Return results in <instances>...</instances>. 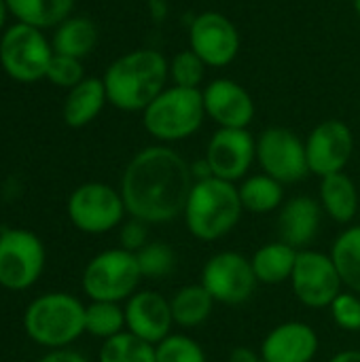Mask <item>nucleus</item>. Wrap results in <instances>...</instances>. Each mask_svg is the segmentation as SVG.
<instances>
[{
    "label": "nucleus",
    "mask_w": 360,
    "mask_h": 362,
    "mask_svg": "<svg viewBox=\"0 0 360 362\" xmlns=\"http://www.w3.org/2000/svg\"><path fill=\"white\" fill-rule=\"evenodd\" d=\"M193 185L191 163L174 148L155 144L129 159L119 191L132 218L163 225L182 216Z\"/></svg>",
    "instance_id": "nucleus-1"
},
{
    "label": "nucleus",
    "mask_w": 360,
    "mask_h": 362,
    "mask_svg": "<svg viewBox=\"0 0 360 362\" xmlns=\"http://www.w3.org/2000/svg\"><path fill=\"white\" fill-rule=\"evenodd\" d=\"M170 76L168 59L155 49H136L115 59L106 74L104 87L108 102L125 112L144 110L163 89Z\"/></svg>",
    "instance_id": "nucleus-2"
},
{
    "label": "nucleus",
    "mask_w": 360,
    "mask_h": 362,
    "mask_svg": "<svg viewBox=\"0 0 360 362\" xmlns=\"http://www.w3.org/2000/svg\"><path fill=\"white\" fill-rule=\"evenodd\" d=\"M244 214L240 191L221 178L197 180L189 193L182 218L187 231L199 242H216L229 235Z\"/></svg>",
    "instance_id": "nucleus-3"
},
{
    "label": "nucleus",
    "mask_w": 360,
    "mask_h": 362,
    "mask_svg": "<svg viewBox=\"0 0 360 362\" xmlns=\"http://www.w3.org/2000/svg\"><path fill=\"white\" fill-rule=\"evenodd\" d=\"M85 308L70 293H45L25 308L23 331L47 350L68 348L85 333Z\"/></svg>",
    "instance_id": "nucleus-4"
},
{
    "label": "nucleus",
    "mask_w": 360,
    "mask_h": 362,
    "mask_svg": "<svg viewBox=\"0 0 360 362\" xmlns=\"http://www.w3.org/2000/svg\"><path fill=\"white\" fill-rule=\"evenodd\" d=\"M206 117L204 95L199 89L172 85L163 89L144 110V129L159 142H178L193 136Z\"/></svg>",
    "instance_id": "nucleus-5"
},
{
    "label": "nucleus",
    "mask_w": 360,
    "mask_h": 362,
    "mask_svg": "<svg viewBox=\"0 0 360 362\" xmlns=\"http://www.w3.org/2000/svg\"><path fill=\"white\" fill-rule=\"evenodd\" d=\"M142 272L136 252L125 248H108L98 252L83 269L81 286L91 301L121 303L138 293Z\"/></svg>",
    "instance_id": "nucleus-6"
},
{
    "label": "nucleus",
    "mask_w": 360,
    "mask_h": 362,
    "mask_svg": "<svg viewBox=\"0 0 360 362\" xmlns=\"http://www.w3.org/2000/svg\"><path fill=\"white\" fill-rule=\"evenodd\" d=\"M53 47L45 32L15 21L0 34V66L17 83H36L47 76Z\"/></svg>",
    "instance_id": "nucleus-7"
},
{
    "label": "nucleus",
    "mask_w": 360,
    "mask_h": 362,
    "mask_svg": "<svg viewBox=\"0 0 360 362\" xmlns=\"http://www.w3.org/2000/svg\"><path fill=\"white\" fill-rule=\"evenodd\" d=\"M47 263V250L40 238L28 229H0V286L6 291H25L34 286Z\"/></svg>",
    "instance_id": "nucleus-8"
},
{
    "label": "nucleus",
    "mask_w": 360,
    "mask_h": 362,
    "mask_svg": "<svg viewBox=\"0 0 360 362\" xmlns=\"http://www.w3.org/2000/svg\"><path fill=\"white\" fill-rule=\"evenodd\" d=\"M125 214L127 208L121 191L106 182H85L68 197V218L87 235H102L121 227Z\"/></svg>",
    "instance_id": "nucleus-9"
},
{
    "label": "nucleus",
    "mask_w": 360,
    "mask_h": 362,
    "mask_svg": "<svg viewBox=\"0 0 360 362\" xmlns=\"http://www.w3.org/2000/svg\"><path fill=\"white\" fill-rule=\"evenodd\" d=\"M199 284L216 303L242 305L255 295L259 282L248 257L236 250H221L204 263Z\"/></svg>",
    "instance_id": "nucleus-10"
},
{
    "label": "nucleus",
    "mask_w": 360,
    "mask_h": 362,
    "mask_svg": "<svg viewBox=\"0 0 360 362\" xmlns=\"http://www.w3.org/2000/svg\"><path fill=\"white\" fill-rule=\"evenodd\" d=\"M291 286L297 301L310 310L329 308L344 288L331 255H325L314 248L299 250L291 276Z\"/></svg>",
    "instance_id": "nucleus-11"
},
{
    "label": "nucleus",
    "mask_w": 360,
    "mask_h": 362,
    "mask_svg": "<svg viewBox=\"0 0 360 362\" xmlns=\"http://www.w3.org/2000/svg\"><path fill=\"white\" fill-rule=\"evenodd\" d=\"M257 161L263 174L282 185L301 182L310 174L306 142L289 127H267L259 136Z\"/></svg>",
    "instance_id": "nucleus-12"
},
{
    "label": "nucleus",
    "mask_w": 360,
    "mask_h": 362,
    "mask_svg": "<svg viewBox=\"0 0 360 362\" xmlns=\"http://www.w3.org/2000/svg\"><path fill=\"white\" fill-rule=\"evenodd\" d=\"M189 42L191 49L206 62V66L223 68L231 64L240 51V32L223 13L206 11L193 19Z\"/></svg>",
    "instance_id": "nucleus-13"
},
{
    "label": "nucleus",
    "mask_w": 360,
    "mask_h": 362,
    "mask_svg": "<svg viewBox=\"0 0 360 362\" xmlns=\"http://www.w3.org/2000/svg\"><path fill=\"white\" fill-rule=\"evenodd\" d=\"M257 159V142L248 129L219 127L206 148V161L210 163L212 176L238 182L244 180Z\"/></svg>",
    "instance_id": "nucleus-14"
},
{
    "label": "nucleus",
    "mask_w": 360,
    "mask_h": 362,
    "mask_svg": "<svg viewBox=\"0 0 360 362\" xmlns=\"http://www.w3.org/2000/svg\"><path fill=\"white\" fill-rule=\"evenodd\" d=\"M354 151L352 129L337 119L323 121L312 129L306 142L308 168L312 174L325 178L329 174L344 172Z\"/></svg>",
    "instance_id": "nucleus-15"
},
{
    "label": "nucleus",
    "mask_w": 360,
    "mask_h": 362,
    "mask_svg": "<svg viewBox=\"0 0 360 362\" xmlns=\"http://www.w3.org/2000/svg\"><path fill=\"white\" fill-rule=\"evenodd\" d=\"M125 327L138 339L157 346L172 335L174 318L170 299L157 291H138L125 301Z\"/></svg>",
    "instance_id": "nucleus-16"
},
{
    "label": "nucleus",
    "mask_w": 360,
    "mask_h": 362,
    "mask_svg": "<svg viewBox=\"0 0 360 362\" xmlns=\"http://www.w3.org/2000/svg\"><path fill=\"white\" fill-rule=\"evenodd\" d=\"M320 350L318 333L303 320L276 325L261 341L259 356L263 362H312Z\"/></svg>",
    "instance_id": "nucleus-17"
},
{
    "label": "nucleus",
    "mask_w": 360,
    "mask_h": 362,
    "mask_svg": "<svg viewBox=\"0 0 360 362\" xmlns=\"http://www.w3.org/2000/svg\"><path fill=\"white\" fill-rule=\"evenodd\" d=\"M206 115L219 127L246 129L255 117V102L250 93L231 78H216L204 91Z\"/></svg>",
    "instance_id": "nucleus-18"
},
{
    "label": "nucleus",
    "mask_w": 360,
    "mask_h": 362,
    "mask_svg": "<svg viewBox=\"0 0 360 362\" xmlns=\"http://www.w3.org/2000/svg\"><path fill=\"white\" fill-rule=\"evenodd\" d=\"M323 206L310 195H297L282 204L278 212V238L295 250H306L318 238L323 225Z\"/></svg>",
    "instance_id": "nucleus-19"
},
{
    "label": "nucleus",
    "mask_w": 360,
    "mask_h": 362,
    "mask_svg": "<svg viewBox=\"0 0 360 362\" xmlns=\"http://www.w3.org/2000/svg\"><path fill=\"white\" fill-rule=\"evenodd\" d=\"M318 202L325 214L339 225H350L359 216V189L346 172H337L320 178Z\"/></svg>",
    "instance_id": "nucleus-20"
},
{
    "label": "nucleus",
    "mask_w": 360,
    "mask_h": 362,
    "mask_svg": "<svg viewBox=\"0 0 360 362\" xmlns=\"http://www.w3.org/2000/svg\"><path fill=\"white\" fill-rule=\"evenodd\" d=\"M108 102L106 87L102 78L85 76L76 87L68 89V95L64 100L62 117L68 127H85L89 125Z\"/></svg>",
    "instance_id": "nucleus-21"
},
{
    "label": "nucleus",
    "mask_w": 360,
    "mask_h": 362,
    "mask_svg": "<svg viewBox=\"0 0 360 362\" xmlns=\"http://www.w3.org/2000/svg\"><path fill=\"white\" fill-rule=\"evenodd\" d=\"M297 255L299 250H295L293 246L280 240L267 242L261 248H257L255 255L250 257L257 282L267 284V286H278V284L289 282L297 263Z\"/></svg>",
    "instance_id": "nucleus-22"
},
{
    "label": "nucleus",
    "mask_w": 360,
    "mask_h": 362,
    "mask_svg": "<svg viewBox=\"0 0 360 362\" xmlns=\"http://www.w3.org/2000/svg\"><path fill=\"white\" fill-rule=\"evenodd\" d=\"M214 305H216V301L212 299V295L199 282L180 286L170 297L174 325L180 327V329H187V331L202 327L212 316Z\"/></svg>",
    "instance_id": "nucleus-23"
},
{
    "label": "nucleus",
    "mask_w": 360,
    "mask_h": 362,
    "mask_svg": "<svg viewBox=\"0 0 360 362\" xmlns=\"http://www.w3.org/2000/svg\"><path fill=\"white\" fill-rule=\"evenodd\" d=\"M98 45V28L89 17H68L64 19L51 38L53 53L70 55L83 59Z\"/></svg>",
    "instance_id": "nucleus-24"
},
{
    "label": "nucleus",
    "mask_w": 360,
    "mask_h": 362,
    "mask_svg": "<svg viewBox=\"0 0 360 362\" xmlns=\"http://www.w3.org/2000/svg\"><path fill=\"white\" fill-rule=\"evenodd\" d=\"M6 6L19 23L47 30L57 28L70 17L74 0H6Z\"/></svg>",
    "instance_id": "nucleus-25"
},
{
    "label": "nucleus",
    "mask_w": 360,
    "mask_h": 362,
    "mask_svg": "<svg viewBox=\"0 0 360 362\" xmlns=\"http://www.w3.org/2000/svg\"><path fill=\"white\" fill-rule=\"evenodd\" d=\"M238 191L244 212L250 214H269L274 210H280L284 204V185L267 174L246 176L240 182Z\"/></svg>",
    "instance_id": "nucleus-26"
},
{
    "label": "nucleus",
    "mask_w": 360,
    "mask_h": 362,
    "mask_svg": "<svg viewBox=\"0 0 360 362\" xmlns=\"http://www.w3.org/2000/svg\"><path fill=\"white\" fill-rule=\"evenodd\" d=\"M329 255L337 267L342 284L360 295V225L346 227L335 238Z\"/></svg>",
    "instance_id": "nucleus-27"
},
{
    "label": "nucleus",
    "mask_w": 360,
    "mask_h": 362,
    "mask_svg": "<svg viewBox=\"0 0 360 362\" xmlns=\"http://www.w3.org/2000/svg\"><path fill=\"white\" fill-rule=\"evenodd\" d=\"M127 331L125 327V308L110 301H91L85 308V333L102 341L112 339Z\"/></svg>",
    "instance_id": "nucleus-28"
},
{
    "label": "nucleus",
    "mask_w": 360,
    "mask_h": 362,
    "mask_svg": "<svg viewBox=\"0 0 360 362\" xmlns=\"http://www.w3.org/2000/svg\"><path fill=\"white\" fill-rule=\"evenodd\" d=\"M98 362H157V354L155 346L138 339L129 331H123L102 344Z\"/></svg>",
    "instance_id": "nucleus-29"
},
{
    "label": "nucleus",
    "mask_w": 360,
    "mask_h": 362,
    "mask_svg": "<svg viewBox=\"0 0 360 362\" xmlns=\"http://www.w3.org/2000/svg\"><path fill=\"white\" fill-rule=\"evenodd\" d=\"M142 278L149 280H163L176 269V252L166 242H149L144 248L136 252Z\"/></svg>",
    "instance_id": "nucleus-30"
},
{
    "label": "nucleus",
    "mask_w": 360,
    "mask_h": 362,
    "mask_svg": "<svg viewBox=\"0 0 360 362\" xmlns=\"http://www.w3.org/2000/svg\"><path fill=\"white\" fill-rule=\"evenodd\" d=\"M157 362H208L204 346L187 333H172L155 346Z\"/></svg>",
    "instance_id": "nucleus-31"
},
{
    "label": "nucleus",
    "mask_w": 360,
    "mask_h": 362,
    "mask_svg": "<svg viewBox=\"0 0 360 362\" xmlns=\"http://www.w3.org/2000/svg\"><path fill=\"white\" fill-rule=\"evenodd\" d=\"M170 76H172L174 85H178V87L199 89V85L204 83V76H206V62L193 49L180 51L174 55V59L170 64Z\"/></svg>",
    "instance_id": "nucleus-32"
},
{
    "label": "nucleus",
    "mask_w": 360,
    "mask_h": 362,
    "mask_svg": "<svg viewBox=\"0 0 360 362\" xmlns=\"http://www.w3.org/2000/svg\"><path fill=\"white\" fill-rule=\"evenodd\" d=\"M45 78H47L49 83H53L55 87L72 89V87H76V85L85 78V70H83L81 59L70 57V55L53 53Z\"/></svg>",
    "instance_id": "nucleus-33"
},
{
    "label": "nucleus",
    "mask_w": 360,
    "mask_h": 362,
    "mask_svg": "<svg viewBox=\"0 0 360 362\" xmlns=\"http://www.w3.org/2000/svg\"><path fill=\"white\" fill-rule=\"evenodd\" d=\"M329 310L337 329L346 333H360V295L352 291H342L329 305Z\"/></svg>",
    "instance_id": "nucleus-34"
},
{
    "label": "nucleus",
    "mask_w": 360,
    "mask_h": 362,
    "mask_svg": "<svg viewBox=\"0 0 360 362\" xmlns=\"http://www.w3.org/2000/svg\"><path fill=\"white\" fill-rule=\"evenodd\" d=\"M149 223L140 221V218H127L123 221L121 229H119V244L121 248L129 250V252H138L140 248H144L151 240H149Z\"/></svg>",
    "instance_id": "nucleus-35"
},
{
    "label": "nucleus",
    "mask_w": 360,
    "mask_h": 362,
    "mask_svg": "<svg viewBox=\"0 0 360 362\" xmlns=\"http://www.w3.org/2000/svg\"><path fill=\"white\" fill-rule=\"evenodd\" d=\"M38 362H89L81 352L70 350V348H62V350H49Z\"/></svg>",
    "instance_id": "nucleus-36"
},
{
    "label": "nucleus",
    "mask_w": 360,
    "mask_h": 362,
    "mask_svg": "<svg viewBox=\"0 0 360 362\" xmlns=\"http://www.w3.org/2000/svg\"><path fill=\"white\" fill-rule=\"evenodd\" d=\"M229 362H261V356H259L252 348L238 346L236 350H231Z\"/></svg>",
    "instance_id": "nucleus-37"
},
{
    "label": "nucleus",
    "mask_w": 360,
    "mask_h": 362,
    "mask_svg": "<svg viewBox=\"0 0 360 362\" xmlns=\"http://www.w3.org/2000/svg\"><path fill=\"white\" fill-rule=\"evenodd\" d=\"M191 174H193V180H195V182H197V180L212 178V170H210V163L206 161V157L191 163Z\"/></svg>",
    "instance_id": "nucleus-38"
},
{
    "label": "nucleus",
    "mask_w": 360,
    "mask_h": 362,
    "mask_svg": "<svg viewBox=\"0 0 360 362\" xmlns=\"http://www.w3.org/2000/svg\"><path fill=\"white\" fill-rule=\"evenodd\" d=\"M329 362H360V350H342L333 354Z\"/></svg>",
    "instance_id": "nucleus-39"
},
{
    "label": "nucleus",
    "mask_w": 360,
    "mask_h": 362,
    "mask_svg": "<svg viewBox=\"0 0 360 362\" xmlns=\"http://www.w3.org/2000/svg\"><path fill=\"white\" fill-rule=\"evenodd\" d=\"M6 15H8V6H6V0H0V34L6 30L4 23H6Z\"/></svg>",
    "instance_id": "nucleus-40"
},
{
    "label": "nucleus",
    "mask_w": 360,
    "mask_h": 362,
    "mask_svg": "<svg viewBox=\"0 0 360 362\" xmlns=\"http://www.w3.org/2000/svg\"><path fill=\"white\" fill-rule=\"evenodd\" d=\"M354 6H356V13H359L360 17V0H354Z\"/></svg>",
    "instance_id": "nucleus-41"
},
{
    "label": "nucleus",
    "mask_w": 360,
    "mask_h": 362,
    "mask_svg": "<svg viewBox=\"0 0 360 362\" xmlns=\"http://www.w3.org/2000/svg\"><path fill=\"white\" fill-rule=\"evenodd\" d=\"M261 362H263V361H261Z\"/></svg>",
    "instance_id": "nucleus-42"
}]
</instances>
